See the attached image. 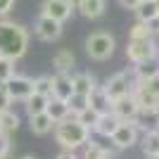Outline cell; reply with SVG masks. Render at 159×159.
I'll use <instances>...</instances> for the list:
<instances>
[{
    "mask_svg": "<svg viewBox=\"0 0 159 159\" xmlns=\"http://www.w3.org/2000/svg\"><path fill=\"white\" fill-rule=\"evenodd\" d=\"M147 159H159V154H154V157H147Z\"/></svg>",
    "mask_w": 159,
    "mask_h": 159,
    "instance_id": "obj_41",
    "label": "cell"
},
{
    "mask_svg": "<svg viewBox=\"0 0 159 159\" xmlns=\"http://www.w3.org/2000/svg\"><path fill=\"white\" fill-rule=\"evenodd\" d=\"M112 112L116 114L121 121H133V119H135V114H138V105H135V100L128 95V98L114 100V102H112Z\"/></svg>",
    "mask_w": 159,
    "mask_h": 159,
    "instance_id": "obj_12",
    "label": "cell"
},
{
    "mask_svg": "<svg viewBox=\"0 0 159 159\" xmlns=\"http://www.w3.org/2000/svg\"><path fill=\"white\" fill-rule=\"evenodd\" d=\"M29 50V31L17 21L0 19V57L21 60Z\"/></svg>",
    "mask_w": 159,
    "mask_h": 159,
    "instance_id": "obj_1",
    "label": "cell"
},
{
    "mask_svg": "<svg viewBox=\"0 0 159 159\" xmlns=\"http://www.w3.org/2000/svg\"><path fill=\"white\" fill-rule=\"evenodd\" d=\"M100 116H102V114L95 112L93 107H86L81 114H76V119H79L86 128H90V131H95V126H98V121H100Z\"/></svg>",
    "mask_w": 159,
    "mask_h": 159,
    "instance_id": "obj_27",
    "label": "cell"
},
{
    "mask_svg": "<svg viewBox=\"0 0 159 159\" xmlns=\"http://www.w3.org/2000/svg\"><path fill=\"white\" fill-rule=\"evenodd\" d=\"M45 112H48V116L55 121V126L71 116V109H69V105H66L64 100H57V98H50V105H48Z\"/></svg>",
    "mask_w": 159,
    "mask_h": 159,
    "instance_id": "obj_19",
    "label": "cell"
},
{
    "mask_svg": "<svg viewBox=\"0 0 159 159\" xmlns=\"http://www.w3.org/2000/svg\"><path fill=\"white\" fill-rule=\"evenodd\" d=\"M12 76H14V60L0 57V86H5Z\"/></svg>",
    "mask_w": 159,
    "mask_h": 159,
    "instance_id": "obj_31",
    "label": "cell"
},
{
    "mask_svg": "<svg viewBox=\"0 0 159 159\" xmlns=\"http://www.w3.org/2000/svg\"><path fill=\"white\" fill-rule=\"evenodd\" d=\"M14 7V0H0V17H7Z\"/></svg>",
    "mask_w": 159,
    "mask_h": 159,
    "instance_id": "obj_34",
    "label": "cell"
},
{
    "mask_svg": "<svg viewBox=\"0 0 159 159\" xmlns=\"http://www.w3.org/2000/svg\"><path fill=\"white\" fill-rule=\"evenodd\" d=\"M133 124L140 128V131H159V116H157V109H138Z\"/></svg>",
    "mask_w": 159,
    "mask_h": 159,
    "instance_id": "obj_16",
    "label": "cell"
},
{
    "mask_svg": "<svg viewBox=\"0 0 159 159\" xmlns=\"http://www.w3.org/2000/svg\"><path fill=\"white\" fill-rule=\"evenodd\" d=\"M2 88L7 90V95H10L12 102H26V100L36 93V88H33V79L21 76V74H14Z\"/></svg>",
    "mask_w": 159,
    "mask_h": 159,
    "instance_id": "obj_4",
    "label": "cell"
},
{
    "mask_svg": "<svg viewBox=\"0 0 159 159\" xmlns=\"http://www.w3.org/2000/svg\"><path fill=\"white\" fill-rule=\"evenodd\" d=\"M150 26H152V31H154V33H159V17L152 21V24H150Z\"/></svg>",
    "mask_w": 159,
    "mask_h": 159,
    "instance_id": "obj_38",
    "label": "cell"
},
{
    "mask_svg": "<svg viewBox=\"0 0 159 159\" xmlns=\"http://www.w3.org/2000/svg\"><path fill=\"white\" fill-rule=\"evenodd\" d=\"M48 105H50V98H45V95H38V93H33L31 98L24 102V107H26V114H29V116L43 114V112L48 109Z\"/></svg>",
    "mask_w": 159,
    "mask_h": 159,
    "instance_id": "obj_23",
    "label": "cell"
},
{
    "mask_svg": "<svg viewBox=\"0 0 159 159\" xmlns=\"http://www.w3.org/2000/svg\"><path fill=\"white\" fill-rule=\"evenodd\" d=\"M33 33H36L40 40L52 43V40H57L62 36V24L50 19V17H45V14H40L38 19H36V24H33Z\"/></svg>",
    "mask_w": 159,
    "mask_h": 159,
    "instance_id": "obj_9",
    "label": "cell"
},
{
    "mask_svg": "<svg viewBox=\"0 0 159 159\" xmlns=\"http://www.w3.org/2000/svg\"><path fill=\"white\" fill-rule=\"evenodd\" d=\"M128 38H138V40H145V38H154V31L150 24L145 21H135L131 26V33H128Z\"/></svg>",
    "mask_w": 159,
    "mask_h": 159,
    "instance_id": "obj_28",
    "label": "cell"
},
{
    "mask_svg": "<svg viewBox=\"0 0 159 159\" xmlns=\"http://www.w3.org/2000/svg\"><path fill=\"white\" fill-rule=\"evenodd\" d=\"M114 48H116V40H114L112 33H107V31H95L86 38V52L95 62L109 60L114 55Z\"/></svg>",
    "mask_w": 159,
    "mask_h": 159,
    "instance_id": "obj_3",
    "label": "cell"
},
{
    "mask_svg": "<svg viewBox=\"0 0 159 159\" xmlns=\"http://www.w3.org/2000/svg\"><path fill=\"white\" fill-rule=\"evenodd\" d=\"M131 98L135 100L138 109H157L159 107V98L150 90L147 83H143V81H135V86H133V90H131Z\"/></svg>",
    "mask_w": 159,
    "mask_h": 159,
    "instance_id": "obj_10",
    "label": "cell"
},
{
    "mask_svg": "<svg viewBox=\"0 0 159 159\" xmlns=\"http://www.w3.org/2000/svg\"><path fill=\"white\" fill-rule=\"evenodd\" d=\"M157 55H159V52H157Z\"/></svg>",
    "mask_w": 159,
    "mask_h": 159,
    "instance_id": "obj_43",
    "label": "cell"
},
{
    "mask_svg": "<svg viewBox=\"0 0 159 159\" xmlns=\"http://www.w3.org/2000/svg\"><path fill=\"white\" fill-rule=\"evenodd\" d=\"M157 116H159V107H157Z\"/></svg>",
    "mask_w": 159,
    "mask_h": 159,
    "instance_id": "obj_42",
    "label": "cell"
},
{
    "mask_svg": "<svg viewBox=\"0 0 159 159\" xmlns=\"http://www.w3.org/2000/svg\"><path fill=\"white\" fill-rule=\"evenodd\" d=\"M66 105H69V109H71V116H76V114H81L83 109L88 107V95H79L74 93L71 98L66 100Z\"/></svg>",
    "mask_w": 159,
    "mask_h": 159,
    "instance_id": "obj_30",
    "label": "cell"
},
{
    "mask_svg": "<svg viewBox=\"0 0 159 159\" xmlns=\"http://www.w3.org/2000/svg\"><path fill=\"white\" fill-rule=\"evenodd\" d=\"M147 86H150V90H152V93L159 98V76H154L152 81H147Z\"/></svg>",
    "mask_w": 159,
    "mask_h": 159,
    "instance_id": "obj_36",
    "label": "cell"
},
{
    "mask_svg": "<svg viewBox=\"0 0 159 159\" xmlns=\"http://www.w3.org/2000/svg\"><path fill=\"white\" fill-rule=\"evenodd\" d=\"M159 52V48L154 45V38H145V40H138V38H128L126 43V57L138 64V62L147 60V57H154Z\"/></svg>",
    "mask_w": 159,
    "mask_h": 159,
    "instance_id": "obj_6",
    "label": "cell"
},
{
    "mask_svg": "<svg viewBox=\"0 0 159 159\" xmlns=\"http://www.w3.org/2000/svg\"><path fill=\"white\" fill-rule=\"evenodd\" d=\"M10 147H12L10 138H7L5 133H0V159H7V157H10Z\"/></svg>",
    "mask_w": 159,
    "mask_h": 159,
    "instance_id": "obj_32",
    "label": "cell"
},
{
    "mask_svg": "<svg viewBox=\"0 0 159 159\" xmlns=\"http://www.w3.org/2000/svg\"><path fill=\"white\" fill-rule=\"evenodd\" d=\"M69 2H71L74 7H79V2H81V0H69Z\"/></svg>",
    "mask_w": 159,
    "mask_h": 159,
    "instance_id": "obj_39",
    "label": "cell"
},
{
    "mask_svg": "<svg viewBox=\"0 0 159 159\" xmlns=\"http://www.w3.org/2000/svg\"><path fill=\"white\" fill-rule=\"evenodd\" d=\"M55 138L64 150L74 152L90 140V128H86L76 116H69V119H64L62 124L55 126Z\"/></svg>",
    "mask_w": 159,
    "mask_h": 159,
    "instance_id": "obj_2",
    "label": "cell"
},
{
    "mask_svg": "<svg viewBox=\"0 0 159 159\" xmlns=\"http://www.w3.org/2000/svg\"><path fill=\"white\" fill-rule=\"evenodd\" d=\"M140 138V128L133 124V121H124L116 131H114V135L109 140H112V145L116 147V150H128V147H133L135 143H138Z\"/></svg>",
    "mask_w": 159,
    "mask_h": 159,
    "instance_id": "obj_8",
    "label": "cell"
},
{
    "mask_svg": "<svg viewBox=\"0 0 159 159\" xmlns=\"http://www.w3.org/2000/svg\"><path fill=\"white\" fill-rule=\"evenodd\" d=\"M71 95H74L71 76H69V74H57V76H52V98L66 102Z\"/></svg>",
    "mask_w": 159,
    "mask_h": 159,
    "instance_id": "obj_13",
    "label": "cell"
},
{
    "mask_svg": "<svg viewBox=\"0 0 159 159\" xmlns=\"http://www.w3.org/2000/svg\"><path fill=\"white\" fill-rule=\"evenodd\" d=\"M133 74H135V79L143 81V83H147V81H152L154 76H159V55L147 57V60L133 64Z\"/></svg>",
    "mask_w": 159,
    "mask_h": 159,
    "instance_id": "obj_11",
    "label": "cell"
},
{
    "mask_svg": "<svg viewBox=\"0 0 159 159\" xmlns=\"http://www.w3.org/2000/svg\"><path fill=\"white\" fill-rule=\"evenodd\" d=\"M119 2H121V7H124V10H133V12H135L143 0H119Z\"/></svg>",
    "mask_w": 159,
    "mask_h": 159,
    "instance_id": "obj_35",
    "label": "cell"
},
{
    "mask_svg": "<svg viewBox=\"0 0 159 159\" xmlns=\"http://www.w3.org/2000/svg\"><path fill=\"white\" fill-rule=\"evenodd\" d=\"M143 152H145V157L159 154V131H147L143 135Z\"/></svg>",
    "mask_w": 159,
    "mask_h": 159,
    "instance_id": "obj_25",
    "label": "cell"
},
{
    "mask_svg": "<svg viewBox=\"0 0 159 159\" xmlns=\"http://www.w3.org/2000/svg\"><path fill=\"white\" fill-rule=\"evenodd\" d=\"M112 154H109V150L102 145H98V143H90L88 140L86 145H83V157L81 159H109Z\"/></svg>",
    "mask_w": 159,
    "mask_h": 159,
    "instance_id": "obj_26",
    "label": "cell"
},
{
    "mask_svg": "<svg viewBox=\"0 0 159 159\" xmlns=\"http://www.w3.org/2000/svg\"><path fill=\"white\" fill-rule=\"evenodd\" d=\"M76 10H79L86 19H100L107 10V2L105 0H81Z\"/></svg>",
    "mask_w": 159,
    "mask_h": 159,
    "instance_id": "obj_18",
    "label": "cell"
},
{
    "mask_svg": "<svg viewBox=\"0 0 159 159\" xmlns=\"http://www.w3.org/2000/svg\"><path fill=\"white\" fill-rule=\"evenodd\" d=\"M57 159H79V157H76L74 152H69V150H64V152L57 154Z\"/></svg>",
    "mask_w": 159,
    "mask_h": 159,
    "instance_id": "obj_37",
    "label": "cell"
},
{
    "mask_svg": "<svg viewBox=\"0 0 159 159\" xmlns=\"http://www.w3.org/2000/svg\"><path fill=\"white\" fill-rule=\"evenodd\" d=\"M71 86H74V93H79V95H90L95 88H98V83H95L93 74L79 71V74H74V76H71Z\"/></svg>",
    "mask_w": 159,
    "mask_h": 159,
    "instance_id": "obj_17",
    "label": "cell"
},
{
    "mask_svg": "<svg viewBox=\"0 0 159 159\" xmlns=\"http://www.w3.org/2000/svg\"><path fill=\"white\" fill-rule=\"evenodd\" d=\"M121 124H124V121H121L114 112H107V114H102V116H100L98 126H95V133H98V135H102V138H112L114 131H116Z\"/></svg>",
    "mask_w": 159,
    "mask_h": 159,
    "instance_id": "obj_15",
    "label": "cell"
},
{
    "mask_svg": "<svg viewBox=\"0 0 159 159\" xmlns=\"http://www.w3.org/2000/svg\"><path fill=\"white\" fill-rule=\"evenodd\" d=\"M74 62H76V57H74L71 50H66V48H62V50H57L52 57V66L57 74H69L74 69Z\"/></svg>",
    "mask_w": 159,
    "mask_h": 159,
    "instance_id": "obj_20",
    "label": "cell"
},
{
    "mask_svg": "<svg viewBox=\"0 0 159 159\" xmlns=\"http://www.w3.org/2000/svg\"><path fill=\"white\" fill-rule=\"evenodd\" d=\"M133 86H135V81L131 79V74L128 71H119V74H114V76H109L105 83V90L107 95H109V100H121V98H128L133 90Z\"/></svg>",
    "mask_w": 159,
    "mask_h": 159,
    "instance_id": "obj_5",
    "label": "cell"
},
{
    "mask_svg": "<svg viewBox=\"0 0 159 159\" xmlns=\"http://www.w3.org/2000/svg\"><path fill=\"white\" fill-rule=\"evenodd\" d=\"M21 159H36V157H31V154H26V157H21Z\"/></svg>",
    "mask_w": 159,
    "mask_h": 159,
    "instance_id": "obj_40",
    "label": "cell"
},
{
    "mask_svg": "<svg viewBox=\"0 0 159 159\" xmlns=\"http://www.w3.org/2000/svg\"><path fill=\"white\" fill-rule=\"evenodd\" d=\"M74 12H76V7L69 0H43V5H40V14L60 21V24H64L66 19H71Z\"/></svg>",
    "mask_w": 159,
    "mask_h": 159,
    "instance_id": "obj_7",
    "label": "cell"
},
{
    "mask_svg": "<svg viewBox=\"0 0 159 159\" xmlns=\"http://www.w3.org/2000/svg\"><path fill=\"white\" fill-rule=\"evenodd\" d=\"M29 126L36 135H48L55 128V121L48 116V112H43V114H36V116H29Z\"/></svg>",
    "mask_w": 159,
    "mask_h": 159,
    "instance_id": "obj_21",
    "label": "cell"
},
{
    "mask_svg": "<svg viewBox=\"0 0 159 159\" xmlns=\"http://www.w3.org/2000/svg\"><path fill=\"white\" fill-rule=\"evenodd\" d=\"M88 107H93L95 112H100V114L112 112V100H109V95H107L105 86H98L93 93L88 95Z\"/></svg>",
    "mask_w": 159,
    "mask_h": 159,
    "instance_id": "obj_14",
    "label": "cell"
},
{
    "mask_svg": "<svg viewBox=\"0 0 159 159\" xmlns=\"http://www.w3.org/2000/svg\"><path fill=\"white\" fill-rule=\"evenodd\" d=\"M138 14V21H145V24H152L154 19L159 17V2L157 0H143L135 10Z\"/></svg>",
    "mask_w": 159,
    "mask_h": 159,
    "instance_id": "obj_22",
    "label": "cell"
},
{
    "mask_svg": "<svg viewBox=\"0 0 159 159\" xmlns=\"http://www.w3.org/2000/svg\"><path fill=\"white\" fill-rule=\"evenodd\" d=\"M17 128H19V114H17V112L7 109V112L0 114V133L10 135V133H14Z\"/></svg>",
    "mask_w": 159,
    "mask_h": 159,
    "instance_id": "obj_24",
    "label": "cell"
},
{
    "mask_svg": "<svg viewBox=\"0 0 159 159\" xmlns=\"http://www.w3.org/2000/svg\"><path fill=\"white\" fill-rule=\"evenodd\" d=\"M33 88H36L38 95L52 98V76H38V79H33Z\"/></svg>",
    "mask_w": 159,
    "mask_h": 159,
    "instance_id": "obj_29",
    "label": "cell"
},
{
    "mask_svg": "<svg viewBox=\"0 0 159 159\" xmlns=\"http://www.w3.org/2000/svg\"><path fill=\"white\" fill-rule=\"evenodd\" d=\"M10 105H12V100H10V95H7V90L2 86H0V114L7 112L10 109Z\"/></svg>",
    "mask_w": 159,
    "mask_h": 159,
    "instance_id": "obj_33",
    "label": "cell"
}]
</instances>
